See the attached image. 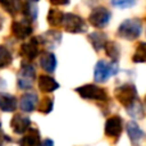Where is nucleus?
Listing matches in <instances>:
<instances>
[{"mask_svg":"<svg viewBox=\"0 0 146 146\" xmlns=\"http://www.w3.org/2000/svg\"><path fill=\"white\" fill-rule=\"evenodd\" d=\"M141 32H142V23L137 18L126 19L118 27V36L121 38H124V40L128 41L136 40L137 37H140Z\"/></svg>","mask_w":146,"mask_h":146,"instance_id":"f257e3e1","label":"nucleus"},{"mask_svg":"<svg viewBox=\"0 0 146 146\" xmlns=\"http://www.w3.org/2000/svg\"><path fill=\"white\" fill-rule=\"evenodd\" d=\"M76 92L83 99L87 100H98V101H106L108 100V94L106 90L98 85L94 83H88V85H83L76 88Z\"/></svg>","mask_w":146,"mask_h":146,"instance_id":"f03ea898","label":"nucleus"},{"mask_svg":"<svg viewBox=\"0 0 146 146\" xmlns=\"http://www.w3.org/2000/svg\"><path fill=\"white\" fill-rule=\"evenodd\" d=\"M119 71V67L117 62H110L106 63L105 60H99L95 66V72H94V78L96 82H105L110 77L115 76Z\"/></svg>","mask_w":146,"mask_h":146,"instance_id":"7ed1b4c3","label":"nucleus"},{"mask_svg":"<svg viewBox=\"0 0 146 146\" xmlns=\"http://www.w3.org/2000/svg\"><path fill=\"white\" fill-rule=\"evenodd\" d=\"M114 96L118 100V103H121L124 108H127L137 100V88L132 83H124L115 88Z\"/></svg>","mask_w":146,"mask_h":146,"instance_id":"20e7f679","label":"nucleus"},{"mask_svg":"<svg viewBox=\"0 0 146 146\" xmlns=\"http://www.w3.org/2000/svg\"><path fill=\"white\" fill-rule=\"evenodd\" d=\"M36 80V71L31 64H23L17 76V86L21 90H28L33 86Z\"/></svg>","mask_w":146,"mask_h":146,"instance_id":"39448f33","label":"nucleus"},{"mask_svg":"<svg viewBox=\"0 0 146 146\" xmlns=\"http://www.w3.org/2000/svg\"><path fill=\"white\" fill-rule=\"evenodd\" d=\"M110 18L111 13L105 7H96L91 10L88 15V22L95 28H104L105 26H108Z\"/></svg>","mask_w":146,"mask_h":146,"instance_id":"423d86ee","label":"nucleus"},{"mask_svg":"<svg viewBox=\"0 0 146 146\" xmlns=\"http://www.w3.org/2000/svg\"><path fill=\"white\" fill-rule=\"evenodd\" d=\"M63 27L69 33H83L87 30V26H86L83 18L77 14H73V13H68L64 15Z\"/></svg>","mask_w":146,"mask_h":146,"instance_id":"0eeeda50","label":"nucleus"},{"mask_svg":"<svg viewBox=\"0 0 146 146\" xmlns=\"http://www.w3.org/2000/svg\"><path fill=\"white\" fill-rule=\"evenodd\" d=\"M41 42L38 37H32L30 41L27 42H23L21 45L19 49V54L25 60H33L36 56L38 55V51L41 48Z\"/></svg>","mask_w":146,"mask_h":146,"instance_id":"6e6552de","label":"nucleus"},{"mask_svg":"<svg viewBox=\"0 0 146 146\" xmlns=\"http://www.w3.org/2000/svg\"><path fill=\"white\" fill-rule=\"evenodd\" d=\"M123 131V121L119 115H111L105 122V135L108 137L118 139Z\"/></svg>","mask_w":146,"mask_h":146,"instance_id":"1a4fd4ad","label":"nucleus"},{"mask_svg":"<svg viewBox=\"0 0 146 146\" xmlns=\"http://www.w3.org/2000/svg\"><path fill=\"white\" fill-rule=\"evenodd\" d=\"M33 32L32 25L30 21H14L12 23V33L19 40H25L27 38L31 33Z\"/></svg>","mask_w":146,"mask_h":146,"instance_id":"9d476101","label":"nucleus"},{"mask_svg":"<svg viewBox=\"0 0 146 146\" xmlns=\"http://www.w3.org/2000/svg\"><path fill=\"white\" fill-rule=\"evenodd\" d=\"M31 126V119L27 115L23 114H14V117L10 121V127H12L13 132L17 135H23L30 129Z\"/></svg>","mask_w":146,"mask_h":146,"instance_id":"9b49d317","label":"nucleus"},{"mask_svg":"<svg viewBox=\"0 0 146 146\" xmlns=\"http://www.w3.org/2000/svg\"><path fill=\"white\" fill-rule=\"evenodd\" d=\"M38 38H40V42L42 46L49 48V49H54L60 44L62 33L59 32V31L50 30V31H48V32H45L44 35L38 36Z\"/></svg>","mask_w":146,"mask_h":146,"instance_id":"f8f14e48","label":"nucleus"},{"mask_svg":"<svg viewBox=\"0 0 146 146\" xmlns=\"http://www.w3.org/2000/svg\"><path fill=\"white\" fill-rule=\"evenodd\" d=\"M37 101H38V98L35 92H26L19 100L21 110L26 111V113H31V111L35 110L36 105H37Z\"/></svg>","mask_w":146,"mask_h":146,"instance_id":"ddd939ff","label":"nucleus"},{"mask_svg":"<svg viewBox=\"0 0 146 146\" xmlns=\"http://www.w3.org/2000/svg\"><path fill=\"white\" fill-rule=\"evenodd\" d=\"M40 66L41 68L48 73H53L56 68V58L53 53L45 51L40 55Z\"/></svg>","mask_w":146,"mask_h":146,"instance_id":"4468645a","label":"nucleus"},{"mask_svg":"<svg viewBox=\"0 0 146 146\" xmlns=\"http://www.w3.org/2000/svg\"><path fill=\"white\" fill-rule=\"evenodd\" d=\"M37 85H38V88H40L42 92H53L56 88H59V83L56 82L53 77H50V76H48V74L40 76L38 81H37Z\"/></svg>","mask_w":146,"mask_h":146,"instance_id":"2eb2a0df","label":"nucleus"},{"mask_svg":"<svg viewBox=\"0 0 146 146\" xmlns=\"http://www.w3.org/2000/svg\"><path fill=\"white\" fill-rule=\"evenodd\" d=\"M19 146H41L40 144V132L36 128H30L26 135L21 139Z\"/></svg>","mask_w":146,"mask_h":146,"instance_id":"dca6fc26","label":"nucleus"},{"mask_svg":"<svg viewBox=\"0 0 146 146\" xmlns=\"http://www.w3.org/2000/svg\"><path fill=\"white\" fill-rule=\"evenodd\" d=\"M18 101L13 95L7 92L0 94V110L1 111H14L17 109Z\"/></svg>","mask_w":146,"mask_h":146,"instance_id":"f3484780","label":"nucleus"},{"mask_svg":"<svg viewBox=\"0 0 146 146\" xmlns=\"http://www.w3.org/2000/svg\"><path fill=\"white\" fill-rule=\"evenodd\" d=\"M126 128H127V133H128V137L132 141V144L137 145L142 139H144V136H145L144 131L140 128L139 124H137L136 122H128Z\"/></svg>","mask_w":146,"mask_h":146,"instance_id":"a211bd4d","label":"nucleus"},{"mask_svg":"<svg viewBox=\"0 0 146 146\" xmlns=\"http://www.w3.org/2000/svg\"><path fill=\"white\" fill-rule=\"evenodd\" d=\"M88 40H90L92 48L96 51H100L105 49V45L108 44V37L104 32H92L88 35Z\"/></svg>","mask_w":146,"mask_h":146,"instance_id":"6ab92c4d","label":"nucleus"},{"mask_svg":"<svg viewBox=\"0 0 146 146\" xmlns=\"http://www.w3.org/2000/svg\"><path fill=\"white\" fill-rule=\"evenodd\" d=\"M64 15L66 14L63 12H60L59 9L51 8V9H49L48 13V23L51 27H60V26H63Z\"/></svg>","mask_w":146,"mask_h":146,"instance_id":"aec40b11","label":"nucleus"},{"mask_svg":"<svg viewBox=\"0 0 146 146\" xmlns=\"http://www.w3.org/2000/svg\"><path fill=\"white\" fill-rule=\"evenodd\" d=\"M0 5L10 15H15L17 13L22 12V7H23L21 0H0Z\"/></svg>","mask_w":146,"mask_h":146,"instance_id":"412c9836","label":"nucleus"},{"mask_svg":"<svg viewBox=\"0 0 146 146\" xmlns=\"http://www.w3.org/2000/svg\"><path fill=\"white\" fill-rule=\"evenodd\" d=\"M126 110H127V113L129 114V117H132L133 119H142L145 117L144 106H142V104L139 101V99H137L135 103H132L129 106H127Z\"/></svg>","mask_w":146,"mask_h":146,"instance_id":"4be33fe9","label":"nucleus"},{"mask_svg":"<svg viewBox=\"0 0 146 146\" xmlns=\"http://www.w3.org/2000/svg\"><path fill=\"white\" fill-rule=\"evenodd\" d=\"M22 13L26 17V19L30 21V22H33V21L37 18L38 9L35 4H32V1H26V3H23Z\"/></svg>","mask_w":146,"mask_h":146,"instance_id":"5701e85b","label":"nucleus"},{"mask_svg":"<svg viewBox=\"0 0 146 146\" xmlns=\"http://www.w3.org/2000/svg\"><path fill=\"white\" fill-rule=\"evenodd\" d=\"M105 51L106 55L111 59L113 62H117L121 56V49H119L118 44L114 41H108V44L105 45Z\"/></svg>","mask_w":146,"mask_h":146,"instance_id":"b1692460","label":"nucleus"},{"mask_svg":"<svg viewBox=\"0 0 146 146\" xmlns=\"http://www.w3.org/2000/svg\"><path fill=\"white\" fill-rule=\"evenodd\" d=\"M13 62V56L10 51L8 50L5 46L0 45V68H5L9 67Z\"/></svg>","mask_w":146,"mask_h":146,"instance_id":"393cba45","label":"nucleus"},{"mask_svg":"<svg viewBox=\"0 0 146 146\" xmlns=\"http://www.w3.org/2000/svg\"><path fill=\"white\" fill-rule=\"evenodd\" d=\"M53 106H54V100H53V98H49V96L42 98L37 104L38 111H41V113H44V114L50 113V111L53 110Z\"/></svg>","mask_w":146,"mask_h":146,"instance_id":"a878e982","label":"nucleus"},{"mask_svg":"<svg viewBox=\"0 0 146 146\" xmlns=\"http://www.w3.org/2000/svg\"><path fill=\"white\" fill-rule=\"evenodd\" d=\"M133 63H145L146 62V42H140L136 48L133 56H132Z\"/></svg>","mask_w":146,"mask_h":146,"instance_id":"bb28decb","label":"nucleus"},{"mask_svg":"<svg viewBox=\"0 0 146 146\" xmlns=\"http://www.w3.org/2000/svg\"><path fill=\"white\" fill-rule=\"evenodd\" d=\"M111 4L119 9H127L136 4V0H111Z\"/></svg>","mask_w":146,"mask_h":146,"instance_id":"cd10ccee","label":"nucleus"},{"mask_svg":"<svg viewBox=\"0 0 146 146\" xmlns=\"http://www.w3.org/2000/svg\"><path fill=\"white\" fill-rule=\"evenodd\" d=\"M53 5H68L71 0H49Z\"/></svg>","mask_w":146,"mask_h":146,"instance_id":"c85d7f7f","label":"nucleus"},{"mask_svg":"<svg viewBox=\"0 0 146 146\" xmlns=\"http://www.w3.org/2000/svg\"><path fill=\"white\" fill-rule=\"evenodd\" d=\"M5 141H9V137H7L4 135V132L1 131V127H0V146H3Z\"/></svg>","mask_w":146,"mask_h":146,"instance_id":"c756f323","label":"nucleus"},{"mask_svg":"<svg viewBox=\"0 0 146 146\" xmlns=\"http://www.w3.org/2000/svg\"><path fill=\"white\" fill-rule=\"evenodd\" d=\"M41 146H54V142H53V140H49V139H46L45 141L41 144Z\"/></svg>","mask_w":146,"mask_h":146,"instance_id":"7c9ffc66","label":"nucleus"},{"mask_svg":"<svg viewBox=\"0 0 146 146\" xmlns=\"http://www.w3.org/2000/svg\"><path fill=\"white\" fill-rule=\"evenodd\" d=\"M3 25H4V18H3V15L0 14V30L3 28Z\"/></svg>","mask_w":146,"mask_h":146,"instance_id":"2f4dec72","label":"nucleus"},{"mask_svg":"<svg viewBox=\"0 0 146 146\" xmlns=\"http://www.w3.org/2000/svg\"><path fill=\"white\" fill-rule=\"evenodd\" d=\"M28 1H32V3H36V1H38V0H28Z\"/></svg>","mask_w":146,"mask_h":146,"instance_id":"473e14b6","label":"nucleus"},{"mask_svg":"<svg viewBox=\"0 0 146 146\" xmlns=\"http://www.w3.org/2000/svg\"><path fill=\"white\" fill-rule=\"evenodd\" d=\"M145 103H146V98H145Z\"/></svg>","mask_w":146,"mask_h":146,"instance_id":"72a5a7b5","label":"nucleus"}]
</instances>
